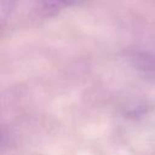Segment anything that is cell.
<instances>
[{
    "label": "cell",
    "instance_id": "obj_1",
    "mask_svg": "<svg viewBox=\"0 0 155 155\" xmlns=\"http://www.w3.org/2000/svg\"><path fill=\"white\" fill-rule=\"evenodd\" d=\"M81 0H41L42 8L46 13H54L62 7L79 4Z\"/></svg>",
    "mask_w": 155,
    "mask_h": 155
},
{
    "label": "cell",
    "instance_id": "obj_2",
    "mask_svg": "<svg viewBox=\"0 0 155 155\" xmlns=\"http://www.w3.org/2000/svg\"><path fill=\"white\" fill-rule=\"evenodd\" d=\"M2 1V11H5V7L7 5H13L15 0H1Z\"/></svg>",
    "mask_w": 155,
    "mask_h": 155
}]
</instances>
